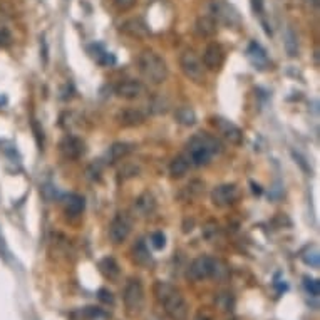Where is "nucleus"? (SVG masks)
<instances>
[{"mask_svg":"<svg viewBox=\"0 0 320 320\" xmlns=\"http://www.w3.org/2000/svg\"><path fill=\"white\" fill-rule=\"evenodd\" d=\"M302 260L305 262L307 265L314 266V268H318V264H320V256H318V250L315 246H312L310 250L305 252V255L302 256Z\"/></svg>","mask_w":320,"mask_h":320,"instance_id":"a878e982","label":"nucleus"},{"mask_svg":"<svg viewBox=\"0 0 320 320\" xmlns=\"http://www.w3.org/2000/svg\"><path fill=\"white\" fill-rule=\"evenodd\" d=\"M180 68L183 74L191 82L203 84L204 82V66L202 59L193 50H184L180 57Z\"/></svg>","mask_w":320,"mask_h":320,"instance_id":"20e7f679","label":"nucleus"},{"mask_svg":"<svg viewBox=\"0 0 320 320\" xmlns=\"http://www.w3.org/2000/svg\"><path fill=\"white\" fill-rule=\"evenodd\" d=\"M101 173H102V168L99 163H92L88 166V170H86V176L90 180V181H98L101 180Z\"/></svg>","mask_w":320,"mask_h":320,"instance_id":"cd10ccee","label":"nucleus"},{"mask_svg":"<svg viewBox=\"0 0 320 320\" xmlns=\"http://www.w3.org/2000/svg\"><path fill=\"white\" fill-rule=\"evenodd\" d=\"M156 210V200L151 193H142L136 198L134 202V212L140 216H150V214Z\"/></svg>","mask_w":320,"mask_h":320,"instance_id":"dca6fc26","label":"nucleus"},{"mask_svg":"<svg viewBox=\"0 0 320 320\" xmlns=\"http://www.w3.org/2000/svg\"><path fill=\"white\" fill-rule=\"evenodd\" d=\"M138 69L141 76L151 84H161L168 78V66L152 50H142L138 57Z\"/></svg>","mask_w":320,"mask_h":320,"instance_id":"7ed1b4c3","label":"nucleus"},{"mask_svg":"<svg viewBox=\"0 0 320 320\" xmlns=\"http://www.w3.org/2000/svg\"><path fill=\"white\" fill-rule=\"evenodd\" d=\"M194 320H208V318H204V317L202 318V315H198V317H196V318H194Z\"/></svg>","mask_w":320,"mask_h":320,"instance_id":"e433bc0d","label":"nucleus"},{"mask_svg":"<svg viewBox=\"0 0 320 320\" xmlns=\"http://www.w3.org/2000/svg\"><path fill=\"white\" fill-rule=\"evenodd\" d=\"M253 4V10L255 12H262V6H264V0H252Z\"/></svg>","mask_w":320,"mask_h":320,"instance_id":"72a5a7b5","label":"nucleus"},{"mask_svg":"<svg viewBox=\"0 0 320 320\" xmlns=\"http://www.w3.org/2000/svg\"><path fill=\"white\" fill-rule=\"evenodd\" d=\"M121 30L124 34L136 37V39H144V37L150 36V27L141 18H130V20H126L121 26Z\"/></svg>","mask_w":320,"mask_h":320,"instance_id":"2eb2a0df","label":"nucleus"},{"mask_svg":"<svg viewBox=\"0 0 320 320\" xmlns=\"http://www.w3.org/2000/svg\"><path fill=\"white\" fill-rule=\"evenodd\" d=\"M174 121L181 124V126H193L194 122H196V114H194L193 108L190 106H180L178 109L174 111Z\"/></svg>","mask_w":320,"mask_h":320,"instance_id":"6ab92c4d","label":"nucleus"},{"mask_svg":"<svg viewBox=\"0 0 320 320\" xmlns=\"http://www.w3.org/2000/svg\"><path fill=\"white\" fill-rule=\"evenodd\" d=\"M142 92H144V86H142L140 80H134V79L122 80V82H119L116 86V94L119 98L128 99V101L141 98Z\"/></svg>","mask_w":320,"mask_h":320,"instance_id":"9b49d317","label":"nucleus"},{"mask_svg":"<svg viewBox=\"0 0 320 320\" xmlns=\"http://www.w3.org/2000/svg\"><path fill=\"white\" fill-rule=\"evenodd\" d=\"M214 152H220V142L206 132H198L188 142V161L194 166L208 164Z\"/></svg>","mask_w":320,"mask_h":320,"instance_id":"f03ea898","label":"nucleus"},{"mask_svg":"<svg viewBox=\"0 0 320 320\" xmlns=\"http://www.w3.org/2000/svg\"><path fill=\"white\" fill-rule=\"evenodd\" d=\"M59 151L66 160H78V158L84 154L86 146L84 141L79 140L78 136H66L59 142Z\"/></svg>","mask_w":320,"mask_h":320,"instance_id":"9d476101","label":"nucleus"},{"mask_svg":"<svg viewBox=\"0 0 320 320\" xmlns=\"http://www.w3.org/2000/svg\"><path fill=\"white\" fill-rule=\"evenodd\" d=\"M218 264L210 256H198L191 262V265L188 266V278L193 282H202L206 280L210 276L216 275Z\"/></svg>","mask_w":320,"mask_h":320,"instance_id":"423d86ee","label":"nucleus"},{"mask_svg":"<svg viewBox=\"0 0 320 320\" xmlns=\"http://www.w3.org/2000/svg\"><path fill=\"white\" fill-rule=\"evenodd\" d=\"M223 59H225V54H223V49L218 44H210L206 49H204L203 54V66L210 70H216L222 68Z\"/></svg>","mask_w":320,"mask_h":320,"instance_id":"4468645a","label":"nucleus"},{"mask_svg":"<svg viewBox=\"0 0 320 320\" xmlns=\"http://www.w3.org/2000/svg\"><path fill=\"white\" fill-rule=\"evenodd\" d=\"M131 150H132V144H130V142H114V144L109 148V160H111V163L122 160L124 156L130 154Z\"/></svg>","mask_w":320,"mask_h":320,"instance_id":"5701e85b","label":"nucleus"},{"mask_svg":"<svg viewBox=\"0 0 320 320\" xmlns=\"http://www.w3.org/2000/svg\"><path fill=\"white\" fill-rule=\"evenodd\" d=\"M304 286H305V290H307V292L312 295V297H318V294H320V284H318V280L305 276V278H304Z\"/></svg>","mask_w":320,"mask_h":320,"instance_id":"bb28decb","label":"nucleus"},{"mask_svg":"<svg viewBox=\"0 0 320 320\" xmlns=\"http://www.w3.org/2000/svg\"><path fill=\"white\" fill-rule=\"evenodd\" d=\"M151 245L156 248V250H163L166 245V236L161 232H156L151 235Z\"/></svg>","mask_w":320,"mask_h":320,"instance_id":"c85d7f7f","label":"nucleus"},{"mask_svg":"<svg viewBox=\"0 0 320 320\" xmlns=\"http://www.w3.org/2000/svg\"><path fill=\"white\" fill-rule=\"evenodd\" d=\"M99 270H101V274L109 280H116L119 274H121V268H119L118 262L114 260L112 256H106V258L99 262Z\"/></svg>","mask_w":320,"mask_h":320,"instance_id":"a211bd4d","label":"nucleus"},{"mask_svg":"<svg viewBox=\"0 0 320 320\" xmlns=\"http://www.w3.org/2000/svg\"><path fill=\"white\" fill-rule=\"evenodd\" d=\"M252 186H253V191H255V193H258V194L262 193V190H260V186H258V184H255V183H253Z\"/></svg>","mask_w":320,"mask_h":320,"instance_id":"c9c22d12","label":"nucleus"},{"mask_svg":"<svg viewBox=\"0 0 320 320\" xmlns=\"http://www.w3.org/2000/svg\"><path fill=\"white\" fill-rule=\"evenodd\" d=\"M212 12H213V18L214 20H222L226 26H233V24H238V16L233 8L228 6V4L222 2V0H214L212 4Z\"/></svg>","mask_w":320,"mask_h":320,"instance_id":"f8f14e48","label":"nucleus"},{"mask_svg":"<svg viewBox=\"0 0 320 320\" xmlns=\"http://www.w3.org/2000/svg\"><path fill=\"white\" fill-rule=\"evenodd\" d=\"M118 122L124 128H132V126H140V124L144 122L146 114L141 111L140 108H124L118 112Z\"/></svg>","mask_w":320,"mask_h":320,"instance_id":"ddd939ff","label":"nucleus"},{"mask_svg":"<svg viewBox=\"0 0 320 320\" xmlns=\"http://www.w3.org/2000/svg\"><path fill=\"white\" fill-rule=\"evenodd\" d=\"M124 305L131 315H138L142 310L144 305V290H142L141 282L138 278H131L124 288Z\"/></svg>","mask_w":320,"mask_h":320,"instance_id":"39448f33","label":"nucleus"},{"mask_svg":"<svg viewBox=\"0 0 320 320\" xmlns=\"http://www.w3.org/2000/svg\"><path fill=\"white\" fill-rule=\"evenodd\" d=\"M12 44V34L7 27H0V47H7Z\"/></svg>","mask_w":320,"mask_h":320,"instance_id":"c756f323","label":"nucleus"},{"mask_svg":"<svg viewBox=\"0 0 320 320\" xmlns=\"http://www.w3.org/2000/svg\"><path fill=\"white\" fill-rule=\"evenodd\" d=\"M131 228H132V220L130 214L118 213L116 216L112 218L111 225H109V240H111L114 245L126 242L131 233Z\"/></svg>","mask_w":320,"mask_h":320,"instance_id":"0eeeda50","label":"nucleus"},{"mask_svg":"<svg viewBox=\"0 0 320 320\" xmlns=\"http://www.w3.org/2000/svg\"><path fill=\"white\" fill-rule=\"evenodd\" d=\"M132 255H134V260L136 264H148V262L151 260V255H150V250L146 248L144 242L140 240L134 245V248H132Z\"/></svg>","mask_w":320,"mask_h":320,"instance_id":"393cba45","label":"nucleus"},{"mask_svg":"<svg viewBox=\"0 0 320 320\" xmlns=\"http://www.w3.org/2000/svg\"><path fill=\"white\" fill-rule=\"evenodd\" d=\"M284 46H285L286 54L290 57L298 56V40H297V34L294 32L292 27H286L285 34H284Z\"/></svg>","mask_w":320,"mask_h":320,"instance_id":"4be33fe9","label":"nucleus"},{"mask_svg":"<svg viewBox=\"0 0 320 320\" xmlns=\"http://www.w3.org/2000/svg\"><path fill=\"white\" fill-rule=\"evenodd\" d=\"M196 32L203 37H212L216 32V20L212 16H203L196 20Z\"/></svg>","mask_w":320,"mask_h":320,"instance_id":"aec40b11","label":"nucleus"},{"mask_svg":"<svg viewBox=\"0 0 320 320\" xmlns=\"http://www.w3.org/2000/svg\"><path fill=\"white\" fill-rule=\"evenodd\" d=\"M154 295L164 307V312L171 320H188V304L173 285L161 280L156 282Z\"/></svg>","mask_w":320,"mask_h":320,"instance_id":"f257e3e1","label":"nucleus"},{"mask_svg":"<svg viewBox=\"0 0 320 320\" xmlns=\"http://www.w3.org/2000/svg\"><path fill=\"white\" fill-rule=\"evenodd\" d=\"M138 0H114V4H116L118 8H121V10H130L136 6Z\"/></svg>","mask_w":320,"mask_h":320,"instance_id":"473e14b6","label":"nucleus"},{"mask_svg":"<svg viewBox=\"0 0 320 320\" xmlns=\"http://www.w3.org/2000/svg\"><path fill=\"white\" fill-rule=\"evenodd\" d=\"M84 198L79 196V194H70V196L68 198V203H66V212H68V214H70V216H78V214H80L84 212Z\"/></svg>","mask_w":320,"mask_h":320,"instance_id":"b1692460","label":"nucleus"},{"mask_svg":"<svg viewBox=\"0 0 320 320\" xmlns=\"http://www.w3.org/2000/svg\"><path fill=\"white\" fill-rule=\"evenodd\" d=\"M40 40H42V42H40V44H42V52H44L42 56H44V62H47V42H46L44 37H42Z\"/></svg>","mask_w":320,"mask_h":320,"instance_id":"f704fd0d","label":"nucleus"},{"mask_svg":"<svg viewBox=\"0 0 320 320\" xmlns=\"http://www.w3.org/2000/svg\"><path fill=\"white\" fill-rule=\"evenodd\" d=\"M248 59H250V62L255 68L258 69H265L266 66H268V57H266V52L264 50V47L258 46L256 42H252L250 46H248Z\"/></svg>","mask_w":320,"mask_h":320,"instance_id":"f3484780","label":"nucleus"},{"mask_svg":"<svg viewBox=\"0 0 320 320\" xmlns=\"http://www.w3.org/2000/svg\"><path fill=\"white\" fill-rule=\"evenodd\" d=\"M98 297H99V300H101L102 304H106V305H109V304L112 305V304H114V297H112V294L109 292L108 288H101V290H99V295H98Z\"/></svg>","mask_w":320,"mask_h":320,"instance_id":"2f4dec72","label":"nucleus"},{"mask_svg":"<svg viewBox=\"0 0 320 320\" xmlns=\"http://www.w3.org/2000/svg\"><path fill=\"white\" fill-rule=\"evenodd\" d=\"M213 126L232 144H240L243 140V132L235 122L228 121L225 118H213Z\"/></svg>","mask_w":320,"mask_h":320,"instance_id":"6e6552de","label":"nucleus"},{"mask_svg":"<svg viewBox=\"0 0 320 320\" xmlns=\"http://www.w3.org/2000/svg\"><path fill=\"white\" fill-rule=\"evenodd\" d=\"M238 198V190L235 184H220L212 191V202L216 206H230Z\"/></svg>","mask_w":320,"mask_h":320,"instance_id":"1a4fd4ad","label":"nucleus"},{"mask_svg":"<svg viewBox=\"0 0 320 320\" xmlns=\"http://www.w3.org/2000/svg\"><path fill=\"white\" fill-rule=\"evenodd\" d=\"M32 128H34V132H36V140H37V146H39V150L44 148V131L39 128V124L37 121L32 122Z\"/></svg>","mask_w":320,"mask_h":320,"instance_id":"7c9ffc66","label":"nucleus"},{"mask_svg":"<svg viewBox=\"0 0 320 320\" xmlns=\"http://www.w3.org/2000/svg\"><path fill=\"white\" fill-rule=\"evenodd\" d=\"M190 170V161L184 156H176L170 164V174L173 178H183Z\"/></svg>","mask_w":320,"mask_h":320,"instance_id":"412c9836","label":"nucleus"}]
</instances>
